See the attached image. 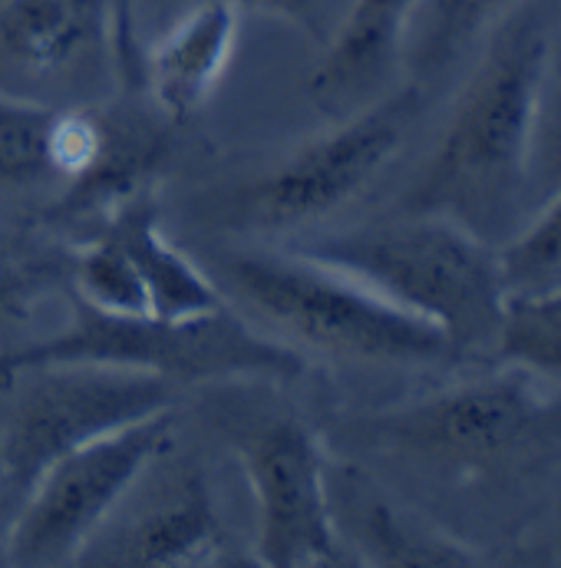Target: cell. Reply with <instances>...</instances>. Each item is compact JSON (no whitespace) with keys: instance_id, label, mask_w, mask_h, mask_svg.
<instances>
[{"instance_id":"cell-1","label":"cell","mask_w":561,"mask_h":568,"mask_svg":"<svg viewBox=\"0 0 561 568\" xmlns=\"http://www.w3.org/2000/svg\"><path fill=\"white\" fill-rule=\"evenodd\" d=\"M549 57L552 27L545 3L516 0L496 20L442 136L410 189V212L446 215L489 245H506L516 235Z\"/></svg>"},{"instance_id":"cell-2","label":"cell","mask_w":561,"mask_h":568,"mask_svg":"<svg viewBox=\"0 0 561 568\" xmlns=\"http://www.w3.org/2000/svg\"><path fill=\"white\" fill-rule=\"evenodd\" d=\"M294 252L330 265L442 331L452 351L496 347L506 282L499 248L446 215L320 235Z\"/></svg>"},{"instance_id":"cell-3","label":"cell","mask_w":561,"mask_h":568,"mask_svg":"<svg viewBox=\"0 0 561 568\" xmlns=\"http://www.w3.org/2000/svg\"><path fill=\"white\" fill-rule=\"evenodd\" d=\"M113 364L162 377L169 384L215 381H294L304 354L255 331L228 304L185 321L155 314H110L83 297L73 301L67 324L43 341L0 354V381L43 364Z\"/></svg>"},{"instance_id":"cell-4","label":"cell","mask_w":561,"mask_h":568,"mask_svg":"<svg viewBox=\"0 0 561 568\" xmlns=\"http://www.w3.org/2000/svg\"><path fill=\"white\" fill-rule=\"evenodd\" d=\"M225 284L248 317L287 337L294 351L364 364H436L456 354L422 317L294 248L228 258Z\"/></svg>"},{"instance_id":"cell-5","label":"cell","mask_w":561,"mask_h":568,"mask_svg":"<svg viewBox=\"0 0 561 568\" xmlns=\"http://www.w3.org/2000/svg\"><path fill=\"white\" fill-rule=\"evenodd\" d=\"M172 429L175 414L165 410L86 443L47 466L23 493L3 562H80L86 546L110 526L145 473L172 449Z\"/></svg>"},{"instance_id":"cell-6","label":"cell","mask_w":561,"mask_h":568,"mask_svg":"<svg viewBox=\"0 0 561 568\" xmlns=\"http://www.w3.org/2000/svg\"><path fill=\"white\" fill-rule=\"evenodd\" d=\"M13 381L20 387L0 424V473L17 493L67 453L175 404V384L113 364H43Z\"/></svg>"},{"instance_id":"cell-7","label":"cell","mask_w":561,"mask_h":568,"mask_svg":"<svg viewBox=\"0 0 561 568\" xmlns=\"http://www.w3.org/2000/svg\"><path fill=\"white\" fill-rule=\"evenodd\" d=\"M255 503V562L268 568L340 566L344 542L330 509V459L314 429L268 417L232 433Z\"/></svg>"},{"instance_id":"cell-8","label":"cell","mask_w":561,"mask_h":568,"mask_svg":"<svg viewBox=\"0 0 561 568\" xmlns=\"http://www.w3.org/2000/svg\"><path fill=\"white\" fill-rule=\"evenodd\" d=\"M417 90L390 93L334 130L297 145L248 192L242 212L268 232L304 229L354 202L404 149Z\"/></svg>"},{"instance_id":"cell-9","label":"cell","mask_w":561,"mask_h":568,"mask_svg":"<svg viewBox=\"0 0 561 568\" xmlns=\"http://www.w3.org/2000/svg\"><path fill=\"white\" fill-rule=\"evenodd\" d=\"M542 417L529 371L476 377L417 404L367 417L350 429L377 449H397L439 463L479 466L516 446Z\"/></svg>"},{"instance_id":"cell-10","label":"cell","mask_w":561,"mask_h":568,"mask_svg":"<svg viewBox=\"0 0 561 568\" xmlns=\"http://www.w3.org/2000/svg\"><path fill=\"white\" fill-rule=\"evenodd\" d=\"M136 50L126 0H0V60L37 80Z\"/></svg>"},{"instance_id":"cell-11","label":"cell","mask_w":561,"mask_h":568,"mask_svg":"<svg viewBox=\"0 0 561 568\" xmlns=\"http://www.w3.org/2000/svg\"><path fill=\"white\" fill-rule=\"evenodd\" d=\"M242 30V10L202 0L172 13L140 47V77L159 116L188 120L208 106L225 80Z\"/></svg>"},{"instance_id":"cell-12","label":"cell","mask_w":561,"mask_h":568,"mask_svg":"<svg viewBox=\"0 0 561 568\" xmlns=\"http://www.w3.org/2000/svg\"><path fill=\"white\" fill-rule=\"evenodd\" d=\"M100 556L80 562L126 568L215 566L225 549L222 516L208 479L198 469L172 476L155 499L120 529H103L90 546Z\"/></svg>"},{"instance_id":"cell-13","label":"cell","mask_w":561,"mask_h":568,"mask_svg":"<svg viewBox=\"0 0 561 568\" xmlns=\"http://www.w3.org/2000/svg\"><path fill=\"white\" fill-rule=\"evenodd\" d=\"M344 483L347 489H340V483H334L330 476L334 526L340 542H350V549H357L364 562L407 568H459L479 562V556L466 542L394 506L360 476L350 473Z\"/></svg>"},{"instance_id":"cell-14","label":"cell","mask_w":561,"mask_h":568,"mask_svg":"<svg viewBox=\"0 0 561 568\" xmlns=\"http://www.w3.org/2000/svg\"><path fill=\"white\" fill-rule=\"evenodd\" d=\"M106 219H113L136 262L149 314L185 321L225 307L222 291L208 282V275H202L198 265L169 242L159 222V205L145 192L116 205Z\"/></svg>"},{"instance_id":"cell-15","label":"cell","mask_w":561,"mask_h":568,"mask_svg":"<svg viewBox=\"0 0 561 568\" xmlns=\"http://www.w3.org/2000/svg\"><path fill=\"white\" fill-rule=\"evenodd\" d=\"M417 0H350L314 70V93L337 100L380 80L400 63Z\"/></svg>"},{"instance_id":"cell-16","label":"cell","mask_w":561,"mask_h":568,"mask_svg":"<svg viewBox=\"0 0 561 568\" xmlns=\"http://www.w3.org/2000/svg\"><path fill=\"white\" fill-rule=\"evenodd\" d=\"M512 3L516 0H417L400 63H407L417 80H432Z\"/></svg>"},{"instance_id":"cell-17","label":"cell","mask_w":561,"mask_h":568,"mask_svg":"<svg viewBox=\"0 0 561 568\" xmlns=\"http://www.w3.org/2000/svg\"><path fill=\"white\" fill-rule=\"evenodd\" d=\"M496 351L512 367L561 381V284L545 291H506Z\"/></svg>"},{"instance_id":"cell-18","label":"cell","mask_w":561,"mask_h":568,"mask_svg":"<svg viewBox=\"0 0 561 568\" xmlns=\"http://www.w3.org/2000/svg\"><path fill=\"white\" fill-rule=\"evenodd\" d=\"M53 106L0 90V185L27 189L53 179Z\"/></svg>"},{"instance_id":"cell-19","label":"cell","mask_w":561,"mask_h":568,"mask_svg":"<svg viewBox=\"0 0 561 568\" xmlns=\"http://www.w3.org/2000/svg\"><path fill=\"white\" fill-rule=\"evenodd\" d=\"M73 282H76V297H83L86 304H93L100 311L149 314L136 262H133L120 229L113 225V219H106L100 225V232L76 252Z\"/></svg>"},{"instance_id":"cell-20","label":"cell","mask_w":561,"mask_h":568,"mask_svg":"<svg viewBox=\"0 0 561 568\" xmlns=\"http://www.w3.org/2000/svg\"><path fill=\"white\" fill-rule=\"evenodd\" d=\"M506 291H545L561 284V195L539 219L499 248Z\"/></svg>"},{"instance_id":"cell-21","label":"cell","mask_w":561,"mask_h":568,"mask_svg":"<svg viewBox=\"0 0 561 568\" xmlns=\"http://www.w3.org/2000/svg\"><path fill=\"white\" fill-rule=\"evenodd\" d=\"M50 282V268L43 258L30 255L23 245L0 239V327L23 321L43 287Z\"/></svg>"},{"instance_id":"cell-22","label":"cell","mask_w":561,"mask_h":568,"mask_svg":"<svg viewBox=\"0 0 561 568\" xmlns=\"http://www.w3.org/2000/svg\"><path fill=\"white\" fill-rule=\"evenodd\" d=\"M126 3H130L133 27L140 30L142 20L165 23L172 13H178L192 3H202V0H126ZM222 3H232L238 10H262V13H272L290 27L307 30V33H320L330 0H222Z\"/></svg>"},{"instance_id":"cell-23","label":"cell","mask_w":561,"mask_h":568,"mask_svg":"<svg viewBox=\"0 0 561 568\" xmlns=\"http://www.w3.org/2000/svg\"><path fill=\"white\" fill-rule=\"evenodd\" d=\"M13 516H17V509L10 513V509L3 506V499H0V559H3V549H7V536H10Z\"/></svg>"}]
</instances>
